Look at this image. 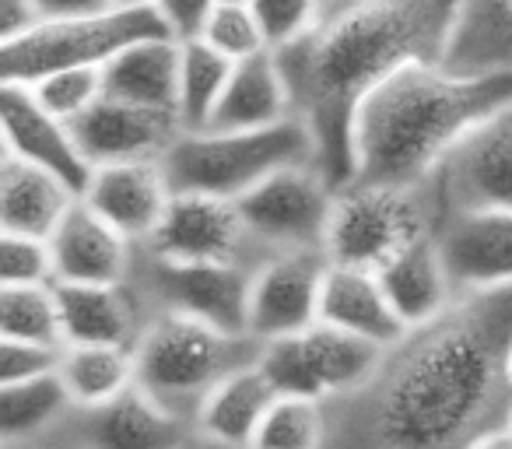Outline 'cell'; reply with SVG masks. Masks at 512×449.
Returning a JSON list of instances; mask_svg holds the SVG:
<instances>
[{"label":"cell","instance_id":"obj_5","mask_svg":"<svg viewBox=\"0 0 512 449\" xmlns=\"http://www.w3.org/2000/svg\"><path fill=\"white\" fill-rule=\"evenodd\" d=\"M292 165H316V141L299 116L278 127L242 130V134H221V130L183 134L165 155L162 169L172 193L239 200L274 172Z\"/></svg>","mask_w":512,"mask_h":449},{"label":"cell","instance_id":"obj_44","mask_svg":"<svg viewBox=\"0 0 512 449\" xmlns=\"http://www.w3.org/2000/svg\"><path fill=\"white\" fill-rule=\"evenodd\" d=\"M186 449H221V446H214V442H207L204 435H193V439L186 442Z\"/></svg>","mask_w":512,"mask_h":449},{"label":"cell","instance_id":"obj_19","mask_svg":"<svg viewBox=\"0 0 512 449\" xmlns=\"http://www.w3.org/2000/svg\"><path fill=\"white\" fill-rule=\"evenodd\" d=\"M67 348H130L141 341L151 313L134 288L123 285H53Z\"/></svg>","mask_w":512,"mask_h":449},{"label":"cell","instance_id":"obj_17","mask_svg":"<svg viewBox=\"0 0 512 449\" xmlns=\"http://www.w3.org/2000/svg\"><path fill=\"white\" fill-rule=\"evenodd\" d=\"M435 243L456 295L512 285V211L449 214Z\"/></svg>","mask_w":512,"mask_h":449},{"label":"cell","instance_id":"obj_23","mask_svg":"<svg viewBox=\"0 0 512 449\" xmlns=\"http://www.w3.org/2000/svg\"><path fill=\"white\" fill-rule=\"evenodd\" d=\"M292 116V92H288V81L281 74L278 57L264 53V57L246 60V64H235L232 81L225 88V99H221L218 113H214L207 130H221V134L267 130L292 120Z\"/></svg>","mask_w":512,"mask_h":449},{"label":"cell","instance_id":"obj_39","mask_svg":"<svg viewBox=\"0 0 512 449\" xmlns=\"http://www.w3.org/2000/svg\"><path fill=\"white\" fill-rule=\"evenodd\" d=\"M39 25H43V18H39L32 0H0V46L29 36Z\"/></svg>","mask_w":512,"mask_h":449},{"label":"cell","instance_id":"obj_20","mask_svg":"<svg viewBox=\"0 0 512 449\" xmlns=\"http://www.w3.org/2000/svg\"><path fill=\"white\" fill-rule=\"evenodd\" d=\"M57 285H123L134 267L137 246L102 221L85 200L71 207L50 239Z\"/></svg>","mask_w":512,"mask_h":449},{"label":"cell","instance_id":"obj_40","mask_svg":"<svg viewBox=\"0 0 512 449\" xmlns=\"http://www.w3.org/2000/svg\"><path fill=\"white\" fill-rule=\"evenodd\" d=\"M43 22H71L113 8V0H32Z\"/></svg>","mask_w":512,"mask_h":449},{"label":"cell","instance_id":"obj_47","mask_svg":"<svg viewBox=\"0 0 512 449\" xmlns=\"http://www.w3.org/2000/svg\"><path fill=\"white\" fill-rule=\"evenodd\" d=\"M242 4H249V0H242Z\"/></svg>","mask_w":512,"mask_h":449},{"label":"cell","instance_id":"obj_38","mask_svg":"<svg viewBox=\"0 0 512 449\" xmlns=\"http://www.w3.org/2000/svg\"><path fill=\"white\" fill-rule=\"evenodd\" d=\"M221 0H158V15L165 18L176 43H197Z\"/></svg>","mask_w":512,"mask_h":449},{"label":"cell","instance_id":"obj_24","mask_svg":"<svg viewBox=\"0 0 512 449\" xmlns=\"http://www.w3.org/2000/svg\"><path fill=\"white\" fill-rule=\"evenodd\" d=\"M179 67H183V43H176V39H148V43L130 46L113 64L102 67V81H106L109 99L176 116Z\"/></svg>","mask_w":512,"mask_h":449},{"label":"cell","instance_id":"obj_10","mask_svg":"<svg viewBox=\"0 0 512 449\" xmlns=\"http://www.w3.org/2000/svg\"><path fill=\"white\" fill-rule=\"evenodd\" d=\"M235 204H239L249 236L267 257L309 250L327 253L337 186L323 176L320 165H292V169L274 172Z\"/></svg>","mask_w":512,"mask_h":449},{"label":"cell","instance_id":"obj_9","mask_svg":"<svg viewBox=\"0 0 512 449\" xmlns=\"http://www.w3.org/2000/svg\"><path fill=\"white\" fill-rule=\"evenodd\" d=\"M383 351L386 348H376L362 337L316 323L306 334L264 344L256 365L271 379L278 397H306L320 400V404H334V400L348 397L358 386L369 383Z\"/></svg>","mask_w":512,"mask_h":449},{"label":"cell","instance_id":"obj_21","mask_svg":"<svg viewBox=\"0 0 512 449\" xmlns=\"http://www.w3.org/2000/svg\"><path fill=\"white\" fill-rule=\"evenodd\" d=\"M320 323L344 330L351 337H362L376 348H390L407 334L379 274L341 264H330L327 278H323Z\"/></svg>","mask_w":512,"mask_h":449},{"label":"cell","instance_id":"obj_35","mask_svg":"<svg viewBox=\"0 0 512 449\" xmlns=\"http://www.w3.org/2000/svg\"><path fill=\"white\" fill-rule=\"evenodd\" d=\"M271 53L302 43L323 22V0H249Z\"/></svg>","mask_w":512,"mask_h":449},{"label":"cell","instance_id":"obj_37","mask_svg":"<svg viewBox=\"0 0 512 449\" xmlns=\"http://www.w3.org/2000/svg\"><path fill=\"white\" fill-rule=\"evenodd\" d=\"M64 348H43V344L0 341V386L29 383L39 376H53L60 369Z\"/></svg>","mask_w":512,"mask_h":449},{"label":"cell","instance_id":"obj_34","mask_svg":"<svg viewBox=\"0 0 512 449\" xmlns=\"http://www.w3.org/2000/svg\"><path fill=\"white\" fill-rule=\"evenodd\" d=\"M32 95L39 99V106L46 113H53L57 120L74 123L106 95V81H102V67H74V71H57L50 78L36 81Z\"/></svg>","mask_w":512,"mask_h":449},{"label":"cell","instance_id":"obj_7","mask_svg":"<svg viewBox=\"0 0 512 449\" xmlns=\"http://www.w3.org/2000/svg\"><path fill=\"white\" fill-rule=\"evenodd\" d=\"M148 39H172L158 8H109L71 22H43L29 36L0 46V85H36L57 71L106 67Z\"/></svg>","mask_w":512,"mask_h":449},{"label":"cell","instance_id":"obj_36","mask_svg":"<svg viewBox=\"0 0 512 449\" xmlns=\"http://www.w3.org/2000/svg\"><path fill=\"white\" fill-rule=\"evenodd\" d=\"M57 285L53 250L43 239L0 236V288H43Z\"/></svg>","mask_w":512,"mask_h":449},{"label":"cell","instance_id":"obj_4","mask_svg":"<svg viewBox=\"0 0 512 449\" xmlns=\"http://www.w3.org/2000/svg\"><path fill=\"white\" fill-rule=\"evenodd\" d=\"M264 344L256 337H232L186 316H151L134 344L137 386L176 418L197 425L204 400L232 372L260 362Z\"/></svg>","mask_w":512,"mask_h":449},{"label":"cell","instance_id":"obj_6","mask_svg":"<svg viewBox=\"0 0 512 449\" xmlns=\"http://www.w3.org/2000/svg\"><path fill=\"white\" fill-rule=\"evenodd\" d=\"M442 225L432 186L351 183L337 193L327 232V260L341 267L383 274L393 260L435 239Z\"/></svg>","mask_w":512,"mask_h":449},{"label":"cell","instance_id":"obj_8","mask_svg":"<svg viewBox=\"0 0 512 449\" xmlns=\"http://www.w3.org/2000/svg\"><path fill=\"white\" fill-rule=\"evenodd\" d=\"M253 274L232 264H183L137 246L127 285L151 316H186L232 337H249Z\"/></svg>","mask_w":512,"mask_h":449},{"label":"cell","instance_id":"obj_12","mask_svg":"<svg viewBox=\"0 0 512 449\" xmlns=\"http://www.w3.org/2000/svg\"><path fill=\"white\" fill-rule=\"evenodd\" d=\"M442 218L477 211H512V102L474 127L432 179Z\"/></svg>","mask_w":512,"mask_h":449},{"label":"cell","instance_id":"obj_42","mask_svg":"<svg viewBox=\"0 0 512 449\" xmlns=\"http://www.w3.org/2000/svg\"><path fill=\"white\" fill-rule=\"evenodd\" d=\"M470 449H512V425L498 428V432L484 435V439H477Z\"/></svg>","mask_w":512,"mask_h":449},{"label":"cell","instance_id":"obj_41","mask_svg":"<svg viewBox=\"0 0 512 449\" xmlns=\"http://www.w3.org/2000/svg\"><path fill=\"white\" fill-rule=\"evenodd\" d=\"M4 449H81L78 442H71L64 432H60V425L53 428V432H46L43 439L36 442H22V446H4Z\"/></svg>","mask_w":512,"mask_h":449},{"label":"cell","instance_id":"obj_13","mask_svg":"<svg viewBox=\"0 0 512 449\" xmlns=\"http://www.w3.org/2000/svg\"><path fill=\"white\" fill-rule=\"evenodd\" d=\"M327 253H278L256 267L249 292V337L260 344L306 334L320 323V295L327 278Z\"/></svg>","mask_w":512,"mask_h":449},{"label":"cell","instance_id":"obj_26","mask_svg":"<svg viewBox=\"0 0 512 449\" xmlns=\"http://www.w3.org/2000/svg\"><path fill=\"white\" fill-rule=\"evenodd\" d=\"M442 67L460 78L512 74V0H460Z\"/></svg>","mask_w":512,"mask_h":449},{"label":"cell","instance_id":"obj_14","mask_svg":"<svg viewBox=\"0 0 512 449\" xmlns=\"http://www.w3.org/2000/svg\"><path fill=\"white\" fill-rule=\"evenodd\" d=\"M60 432L81 449H186L197 428L134 386L102 407H74Z\"/></svg>","mask_w":512,"mask_h":449},{"label":"cell","instance_id":"obj_16","mask_svg":"<svg viewBox=\"0 0 512 449\" xmlns=\"http://www.w3.org/2000/svg\"><path fill=\"white\" fill-rule=\"evenodd\" d=\"M0 120H4V151L0 155L22 158V162L64 179L78 197L88 190L95 169L81 155L71 123L46 113L32 88L0 85Z\"/></svg>","mask_w":512,"mask_h":449},{"label":"cell","instance_id":"obj_11","mask_svg":"<svg viewBox=\"0 0 512 449\" xmlns=\"http://www.w3.org/2000/svg\"><path fill=\"white\" fill-rule=\"evenodd\" d=\"M144 250L183 264H232L246 271H256L271 260L249 236L239 204L204 193H176Z\"/></svg>","mask_w":512,"mask_h":449},{"label":"cell","instance_id":"obj_1","mask_svg":"<svg viewBox=\"0 0 512 449\" xmlns=\"http://www.w3.org/2000/svg\"><path fill=\"white\" fill-rule=\"evenodd\" d=\"M512 285L463 292L327 404L323 449H470L512 425Z\"/></svg>","mask_w":512,"mask_h":449},{"label":"cell","instance_id":"obj_27","mask_svg":"<svg viewBox=\"0 0 512 449\" xmlns=\"http://www.w3.org/2000/svg\"><path fill=\"white\" fill-rule=\"evenodd\" d=\"M386 295H390L393 309H397L400 323L407 330L425 327L435 316H442L456 299L453 278L446 271V260L439 253V243L435 239H425L414 250H407L400 260H393L383 274Z\"/></svg>","mask_w":512,"mask_h":449},{"label":"cell","instance_id":"obj_2","mask_svg":"<svg viewBox=\"0 0 512 449\" xmlns=\"http://www.w3.org/2000/svg\"><path fill=\"white\" fill-rule=\"evenodd\" d=\"M460 0H351L302 43L274 53L295 116L316 141V165L337 186L355 179L351 130L362 102L411 64H442Z\"/></svg>","mask_w":512,"mask_h":449},{"label":"cell","instance_id":"obj_30","mask_svg":"<svg viewBox=\"0 0 512 449\" xmlns=\"http://www.w3.org/2000/svg\"><path fill=\"white\" fill-rule=\"evenodd\" d=\"M235 64L225 60L218 50L197 39V43H183V67H179V127L183 134H204L211 127L214 113H218L225 88L232 81Z\"/></svg>","mask_w":512,"mask_h":449},{"label":"cell","instance_id":"obj_15","mask_svg":"<svg viewBox=\"0 0 512 449\" xmlns=\"http://www.w3.org/2000/svg\"><path fill=\"white\" fill-rule=\"evenodd\" d=\"M74 141L92 169L102 165L165 162L172 144L183 137V127L172 113L130 106V102L102 95L81 120L71 123Z\"/></svg>","mask_w":512,"mask_h":449},{"label":"cell","instance_id":"obj_31","mask_svg":"<svg viewBox=\"0 0 512 449\" xmlns=\"http://www.w3.org/2000/svg\"><path fill=\"white\" fill-rule=\"evenodd\" d=\"M0 341L67 348L57 288H0Z\"/></svg>","mask_w":512,"mask_h":449},{"label":"cell","instance_id":"obj_18","mask_svg":"<svg viewBox=\"0 0 512 449\" xmlns=\"http://www.w3.org/2000/svg\"><path fill=\"white\" fill-rule=\"evenodd\" d=\"M172 197L176 193L165 179L162 162L102 165L92 172V183L81 193V200L134 246L151 243Z\"/></svg>","mask_w":512,"mask_h":449},{"label":"cell","instance_id":"obj_33","mask_svg":"<svg viewBox=\"0 0 512 449\" xmlns=\"http://www.w3.org/2000/svg\"><path fill=\"white\" fill-rule=\"evenodd\" d=\"M200 39L232 64H246V60L271 53V43H267L264 29L256 22L253 8L242 0H221Z\"/></svg>","mask_w":512,"mask_h":449},{"label":"cell","instance_id":"obj_32","mask_svg":"<svg viewBox=\"0 0 512 449\" xmlns=\"http://www.w3.org/2000/svg\"><path fill=\"white\" fill-rule=\"evenodd\" d=\"M327 404L306 397H278L256 432L253 449H323Z\"/></svg>","mask_w":512,"mask_h":449},{"label":"cell","instance_id":"obj_3","mask_svg":"<svg viewBox=\"0 0 512 449\" xmlns=\"http://www.w3.org/2000/svg\"><path fill=\"white\" fill-rule=\"evenodd\" d=\"M509 102L512 74L460 78L442 64L404 67L358 109L351 183L425 186L449 151Z\"/></svg>","mask_w":512,"mask_h":449},{"label":"cell","instance_id":"obj_43","mask_svg":"<svg viewBox=\"0 0 512 449\" xmlns=\"http://www.w3.org/2000/svg\"><path fill=\"white\" fill-rule=\"evenodd\" d=\"M113 8L141 11V8H158V0H113Z\"/></svg>","mask_w":512,"mask_h":449},{"label":"cell","instance_id":"obj_45","mask_svg":"<svg viewBox=\"0 0 512 449\" xmlns=\"http://www.w3.org/2000/svg\"><path fill=\"white\" fill-rule=\"evenodd\" d=\"M344 4H351V0H323V18H327V15H330V11L344 8Z\"/></svg>","mask_w":512,"mask_h":449},{"label":"cell","instance_id":"obj_22","mask_svg":"<svg viewBox=\"0 0 512 449\" xmlns=\"http://www.w3.org/2000/svg\"><path fill=\"white\" fill-rule=\"evenodd\" d=\"M78 193L64 179L22 162V158L0 155V232L50 243L53 232L64 225Z\"/></svg>","mask_w":512,"mask_h":449},{"label":"cell","instance_id":"obj_46","mask_svg":"<svg viewBox=\"0 0 512 449\" xmlns=\"http://www.w3.org/2000/svg\"><path fill=\"white\" fill-rule=\"evenodd\" d=\"M509 376H512V355H509Z\"/></svg>","mask_w":512,"mask_h":449},{"label":"cell","instance_id":"obj_28","mask_svg":"<svg viewBox=\"0 0 512 449\" xmlns=\"http://www.w3.org/2000/svg\"><path fill=\"white\" fill-rule=\"evenodd\" d=\"M74 411L60 372L29 383L0 386V446L36 442Z\"/></svg>","mask_w":512,"mask_h":449},{"label":"cell","instance_id":"obj_29","mask_svg":"<svg viewBox=\"0 0 512 449\" xmlns=\"http://www.w3.org/2000/svg\"><path fill=\"white\" fill-rule=\"evenodd\" d=\"M57 372L74 407H102L137 386L130 348H64Z\"/></svg>","mask_w":512,"mask_h":449},{"label":"cell","instance_id":"obj_25","mask_svg":"<svg viewBox=\"0 0 512 449\" xmlns=\"http://www.w3.org/2000/svg\"><path fill=\"white\" fill-rule=\"evenodd\" d=\"M278 400L271 379L260 372V365L232 372L211 397L204 400L197 414V435L221 449H253V439L264 425L267 411Z\"/></svg>","mask_w":512,"mask_h":449}]
</instances>
